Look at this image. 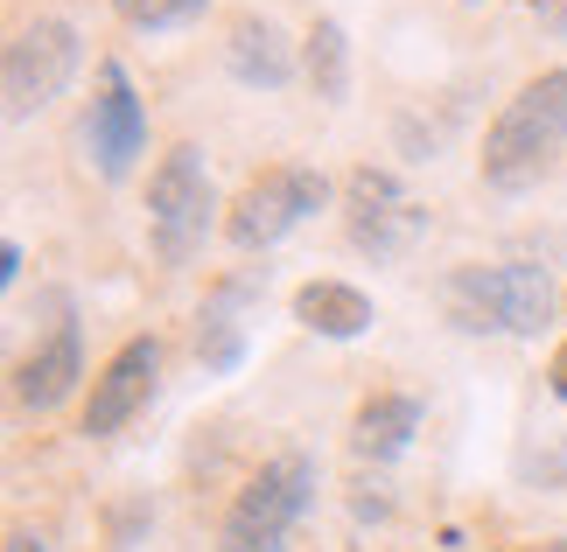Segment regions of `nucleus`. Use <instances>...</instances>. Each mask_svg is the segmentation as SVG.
Returning a JSON list of instances; mask_svg holds the SVG:
<instances>
[{"instance_id":"10","label":"nucleus","mask_w":567,"mask_h":552,"mask_svg":"<svg viewBox=\"0 0 567 552\" xmlns=\"http://www.w3.org/2000/svg\"><path fill=\"white\" fill-rule=\"evenodd\" d=\"M225 71H231L238 84H252V92H288L295 71H301V50L280 35L274 14L238 8V14L225 21Z\"/></svg>"},{"instance_id":"20","label":"nucleus","mask_w":567,"mask_h":552,"mask_svg":"<svg viewBox=\"0 0 567 552\" xmlns=\"http://www.w3.org/2000/svg\"><path fill=\"white\" fill-rule=\"evenodd\" d=\"M533 552H567V539H539V545H533Z\"/></svg>"},{"instance_id":"13","label":"nucleus","mask_w":567,"mask_h":552,"mask_svg":"<svg viewBox=\"0 0 567 552\" xmlns=\"http://www.w3.org/2000/svg\"><path fill=\"white\" fill-rule=\"evenodd\" d=\"M288 308H295V322L309 329V336H322V343H358L364 329L379 322L372 294H364V287H351V280H337V273H316V280H301Z\"/></svg>"},{"instance_id":"16","label":"nucleus","mask_w":567,"mask_h":552,"mask_svg":"<svg viewBox=\"0 0 567 552\" xmlns=\"http://www.w3.org/2000/svg\"><path fill=\"white\" fill-rule=\"evenodd\" d=\"M113 14L141 35H168V29H189V21L210 14V0H113Z\"/></svg>"},{"instance_id":"12","label":"nucleus","mask_w":567,"mask_h":552,"mask_svg":"<svg viewBox=\"0 0 567 552\" xmlns=\"http://www.w3.org/2000/svg\"><path fill=\"white\" fill-rule=\"evenodd\" d=\"M246 301H252V273H231L196 308V364H204L210 378H231V371L246 364V322H238Z\"/></svg>"},{"instance_id":"17","label":"nucleus","mask_w":567,"mask_h":552,"mask_svg":"<svg viewBox=\"0 0 567 552\" xmlns=\"http://www.w3.org/2000/svg\"><path fill=\"white\" fill-rule=\"evenodd\" d=\"M547 392H554V399H567V336L554 343V357H547Z\"/></svg>"},{"instance_id":"6","label":"nucleus","mask_w":567,"mask_h":552,"mask_svg":"<svg viewBox=\"0 0 567 552\" xmlns=\"http://www.w3.org/2000/svg\"><path fill=\"white\" fill-rule=\"evenodd\" d=\"M337 196H343V231H351V246L364 259H379V267L406 259L427 238V204L379 162H358L351 175H343Z\"/></svg>"},{"instance_id":"14","label":"nucleus","mask_w":567,"mask_h":552,"mask_svg":"<svg viewBox=\"0 0 567 552\" xmlns=\"http://www.w3.org/2000/svg\"><path fill=\"white\" fill-rule=\"evenodd\" d=\"M413 434H421V399L413 392H364L358 413H351V455L372 461V469H392Z\"/></svg>"},{"instance_id":"11","label":"nucleus","mask_w":567,"mask_h":552,"mask_svg":"<svg viewBox=\"0 0 567 552\" xmlns=\"http://www.w3.org/2000/svg\"><path fill=\"white\" fill-rule=\"evenodd\" d=\"M78 385H84V336H78V322L63 315L50 336L14 364V399L29 406V413H56Z\"/></svg>"},{"instance_id":"3","label":"nucleus","mask_w":567,"mask_h":552,"mask_svg":"<svg viewBox=\"0 0 567 552\" xmlns=\"http://www.w3.org/2000/svg\"><path fill=\"white\" fill-rule=\"evenodd\" d=\"M309 503H316V461L301 448H280L238 482L210 552H288V532L301 524Z\"/></svg>"},{"instance_id":"7","label":"nucleus","mask_w":567,"mask_h":552,"mask_svg":"<svg viewBox=\"0 0 567 552\" xmlns=\"http://www.w3.org/2000/svg\"><path fill=\"white\" fill-rule=\"evenodd\" d=\"M84 63V42L63 14H35L21 21L8 56H0V98H8V119H29V113H50V105L71 92Z\"/></svg>"},{"instance_id":"1","label":"nucleus","mask_w":567,"mask_h":552,"mask_svg":"<svg viewBox=\"0 0 567 552\" xmlns=\"http://www.w3.org/2000/svg\"><path fill=\"white\" fill-rule=\"evenodd\" d=\"M560 154H567V63L526 77L497 105V119L484 126V147H476V175H484V189L518 196V189H533Z\"/></svg>"},{"instance_id":"21","label":"nucleus","mask_w":567,"mask_h":552,"mask_svg":"<svg viewBox=\"0 0 567 552\" xmlns=\"http://www.w3.org/2000/svg\"><path fill=\"white\" fill-rule=\"evenodd\" d=\"M560 322H567V287H560Z\"/></svg>"},{"instance_id":"9","label":"nucleus","mask_w":567,"mask_h":552,"mask_svg":"<svg viewBox=\"0 0 567 552\" xmlns=\"http://www.w3.org/2000/svg\"><path fill=\"white\" fill-rule=\"evenodd\" d=\"M147 105L134 92V71L120 56H99V92H92V113H84V147H92V168L105 183H126L141 162H147Z\"/></svg>"},{"instance_id":"18","label":"nucleus","mask_w":567,"mask_h":552,"mask_svg":"<svg viewBox=\"0 0 567 552\" xmlns=\"http://www.w3.org/2000/svg\"><path fill=\"white\" fill-rule=\"evenodd\" d=\"M0 280H8V287L21 280V246H14V238H8V246H0Z\"/></svg>"},{"instance_id":"2","label":"nucleus","mask_w":567,"mask_h":552,"mask_svg":"<svg viewBox=\"0 0 567 552\" xmlns=\"http://www.w3.org/2000/svg\"><path fill=\"white\" fill-rule=\"evenodd\" d=\"M442 315L463 336H539L560 315V287L539 259H463L442 280Z\"/></svg>"},{"instance_id":"5","label":"nucleus","mask_w":567,"mask_h":552,"mask_svg":"<svg viewBox=\"0 0 567 552\" xmlns=\"http://www.w3.org/2000/svg\"><path fill=\"white\" fill-rule=\"evenodd\" d=\"M330 204V175L309 162H267L246 175V189L225 204V238L231 252H274L280 238H295L309 217Z\"/></svg>"},{"instance_id":"19","label":"nucleus","mask_w":567,"mask_h":552,"mask_svg":"<svg viewBox=\"0 0 567 552\" xmlns=\"http://www.w3.org/2000/svg\"><path fill=\"white\" fill-rule=\"evenodd\" d=\"M8 552H50V545H42V532H8Z\"/></svg>"},{"instance_id":"15","label":"nucleus","mask_w":567,"mask_h":552,"mask_svg":"<svg viewBox=\"0 0 567 552\" xmlns=\"http://www.w3.org/2000/svg\"><path fill=\"white\" fill-rule=\"evenodd\" d=\"M301 77H309V92L322 105L351 98V35H343V21H330V14L309 21V35H301Z\"/></svg>"},{"instance_id":"4","label":"nucleus","mask_w":567,"mask_h":552,"mask_svg":"<svg viewBox=\"0 0 567 552\" xmlns=\"http://www.w3.org/2000/svg\"><path fill=\"white\" fill-rule=\"evenodd\" d=\"M217 210L225 204H217V189H210L204 147L176 140L155 162V175H147V246H155L162 267H189V259L204 252V238L225 225Z\"/></svg>"},{"instance_id":"8","label":"nucleus","mask_w":567,"mask_h":552,"mask_svg":"<svg viewBox=\"0 0 567 552\" xmlns=\"http://www.w3.org/2000/svg\"><path fill=\"white\" fill-rule=\"evenodd\" d=\"M162 336L155 329H141V336H126L113 357L99 364V378H92V392H84V413H78V434L84 440H113V434H126L134 419L155 406V392H162Z\"/></svg>"}]
</instances>
